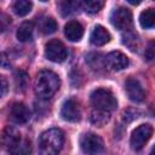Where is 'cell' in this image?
I'll use <instances>...</instances> for the list:
<instances>
[{"label":"cell","instance_id":"cell-12","mask_svg":"<svg viewBox=\"0 0 155 155\" xmlns=\"http://www.w3.org/2000/svg\"><path fill=\"white\" fill-rule=\"evenodd\" d=\"M64 35L73 42L80 41L84 35V27L78 21H69L64 25Z\"/></svg>","mask_w":155,"mask_h":155},{"label":"cell","instance_id":"cell-9","mask_svg":"<svg viewBox=\"0 0 155 155\" xmlns=\"http://www.w3.org/2000/svg\"><path fill=\"white\" fill-rule=\"evenodd\" d=\"M61 116L63 120L69 121V122H78L81 119V109L80 104L76 99L69 98L67 99L62 108H61Z\"/></svg>","mask_w":155,"mask_h":155},{"label":"cell","instance_id":"cell-3","mask_svg":"<svg viewBox=\"0 0 155 155\" xmlns=\"http://www.w3.org/2000/svg\"><path fill=\"white\" fill-rule=\"evenodd\" d=\"M91 103L96 110L111 113L117 107L114 93L107 88H97L91 93Z\"/></svg>","mask_w":155,"mask_h":155},{"label":"cell","instance_id":"cell-25","mask_svg":"<svg viewBox=\"0 0 155 155\" xmlns=\"http://www.w3.org/2000/svg\"><path fill=\"white\" fill-rule=\"evenodd\" d=\"M10 23H11V18H10L7 15L0 12V33L4 31V30L8 27Z\"/></svg>","mask_w":155,"mask_h":155},{"label":"cell","instance_id":"cell-11","mask_svg":"<svg viewBox=\"0 0 155 155\" xmlns=\"http://www.w3.org/2000/svg\"><path fill=\"white\" fill-rule=\"evenodd\" d=\"M10 116L16 124H25L30 119V111L23 103H13L10 110Z\"/></svg>","mask_w":155,"mask_h":155},{"label":"cell","instance_id":"cell-27","mask_svg":"<svg viewBox=\"0 0 155 155\" xmlns=\"http://www.w3.org/2000/svg\"><path fill=\"white\" fill-rule=\"evenodd\" d=\"M7 87H8V85H7L6 79H5L2 75H0V98H2V97L6 94Z\"/></svg>","mask_w":155,"mask_h":155},{"label":"cell","instance_id":"cell-20","mask_svg":"<svg viewBox=\"0 0 155 155\" xmlns=\"http://www.w3.org/2000/svg\"><path fill=\"white\" fill-rule=\"evenodd\" d=\"M104 6V2L101 0H86L81 2V7L87 13H97L102 7Z\"/></svg>","mask_w":155,"mask_h":155},{"label":"cell","instance_id":"cell-28","mask_svg":"<svg viewBox=\"0 0 155 155\" xmlns=\"http://www.w3.org/2000/svg\"><path fill=\"white\" fill-rule=\"evenodd\" d=\"M128 2H130V4H132V5H138L140 1H133V0H128Z\"/></svg>","mask_w":155,"mask_h":155},{"label":"cell","instance_id":"cell-2","mask_svg":"<svg viewBox=\"0 0 155 155\" xmlns=\"http://www.w3.org/2000/svg\"><path fill=\"white\" fill-rule=\"evenodd\" d=\"M64 143V133L59 128H50L39 138L40 155H58Z\"/></svg>","mask_w":155,"mask_h":155},{"label":"cell","instance_id":"cell-16","mask_svg":"<svg viewBox=\"0 0 155 155\" xmlns=\"http://www.w3.org/2000/svg\"><path fill=\"white\" fill-rule=\"evenodd\" d=\"M139 24L144 29H151L155 24V12L153 8L144 10L139 16Z\"/></svg>","mask_w":155,"mask_h":155},{"label":"cell","instance_id":"cell-4","mask_svg":"<svg viewBox=\"0 0 155 155\" xmlns=\"http://www.w3.org/2000/svg\"><path fill=\"white\" fill-rule=\"evenodd\" d=\"M80 147L85 155H101L104 151L103 139L92 132L84 133L80 137Z\"/></svg>","mask_w":155,"mask_h":155},{"label":"cell","instance_id":"cell-10","mask_svg":"<svg viewBox=\"0 0 155 155\" xmlns=\"http://www.w3.org/2000/svg\"><path fill=\"white\" fill-rule=\"evenodd\" d=\"M125 91L132 102L140 103L145 99V91L140 82L134 78H128L125 82Z\"/></svg>","mask_w":155,"mask_h":155},{"label":"cell","instance_id":"cell-13","mask_svg":"<svg viewBox=\"0 0 155 155\" xmlns=\"http://www.w3.org/2000/svg\"><path fill=\"white\" fill-rule=\"evenodd\" d=\"M8 147L10 155H30L31 154V145L28 139L18 138L15 142H12Z\"/></svg>","mask_w":155,"mask_h":155},{"label":"cell","instance_id":"cell-22","mask_svg":"<svg viewBox=\"0 0 155 155\" xmlns=\"http://www.w3.org/2000/svg\"><path fill=\"white\" fill-rule=\"evenodd\" d=\"M101 57L102 56L99 53H91L86 57V61L90 63V65L93 69H97V68L104 67V58H101Z\"/></svg>","mask_w":155,"mask_h":155},{"label":"cell","instance_id":"cell-24","mask_svg":"<svg viewBox=\"0 0 155 155\" xmlns=\"http://www.w3.org/2000/svg\"><path fill=\"white\" fill-rule=\"evenodd\" d=\"M144 57L148 61H153L154 59V57H155V44H154V41L149 42V45H148V47H147V50L144 52Z\"/></svg>","mask_w":155,"mask_h":155},{"label":"cell","instance_id":"cell-17","mask_svg":"<svg viewBox=\"0 0 155 155\" xmlns=\"http://www.w3.org/2000/svg\"><path fill=\"white\" fill-rule=\"evenodd\" d=\"M58 6L63 16H70L79 11V8L81 7V2L80 1H62L58 4Z\"/></svg>","mask_w":155,"mask_h":155},{"label":"cell","instance_id":"cell-18","mask_svg":"<svg viewBox=\"0 0 155 155\" xmlns=\"http://www.w3.org/2000/svg\"><path fill=\"white\" fill-rule=\"evenodd\" d=\"M31 7H33V4L28 0H18L13 4V11L17 16H27L30 11H31Z\"/></svg>","mask_w":155,"mask_h":155},{"label":"cell","instance_id":"cell-29","mask_svg":"<svg viewBox=\"0 0 155 155\" xmlns=\"http://www.w3.org/2000/svg\"><path fill=\"white\" fill-rule=\"evenodd\" d=\"M149 155H154V150H151V151H150V154H149Z\"/></svg>","mask_w":155,"mask_h":155},{"label":"cell","instance_id":"cell-6","mask_svg":"<svg viewBox=\"0 0 155 155\" xmlns=\"http://www.w3.org/2000/svg\"><path fill=\"white\" fill-rule=\"evenodd\" d=\"M45 56L48 61L54 63H62L68 57V51L64 44L59 40H51L46 44Z\"/></svg>","mask_w":155,"mask_h":155},{"label":"cell","instance_id":"cell-7","mask_svg":"<svg viewBox=\"0 0 155 155\" xmlns=\"http://www.w3.org/2000/svg\"><path fill=\"white\" fill-rule=\"evenodd\" d=\"M153 136V127L148 124H143L139 125L131 136V147L133 150L138 151L140 149H143V147L148 143V140L151 138Z\"/></svg>","mask_w":155,"mask_h":155},{"label":"cell","instance_id":"cell-5","mask_svg":"<svg viewBox=\"0 0 155 155\" xmlns=\"http://www.w3.org/2000/svg\"><path fill=\"white\" fill-rule=\"evenodd\" d=\"M110 22L111 24L119 29V30H125L130 31L132 29V13L128 8L126 7H117L115 8L111 15H110Z\"/></svg>","mask_w":155,"mask_h":155},{"label":"cell","instance_id":"cell-8","mask_svg":"<svg viewBox=\"0 0 155 155\" xmlns=\"http://www.w3.org/2000/svg\"><path fill=\"white\" fill-rule=\"evenodd\" d=\"M128 64H130L128 57L120 51H113L104 57V67H107L109 70L113 71L122 70L127 68Z\"/></svg>","mask_w":155,"mask_h":155},{"label":"cell","instance_id":"cell-14","mask_svg":"<svg viewBox=\"0 0 155 155\" xmlns=\"http://www.w3.org/2000/svg\"><path fill=\"white\" fill-rule=\"evenodd\" d=\"M90 41L94 46H103L110 41V34L103 25H96L91 33Z\"/></svg>","mask_w":155,"mask_h":155},{"label":"cell","instance_id":"cell-21","mask_svg":"<svg viewBox=\"0 0 155 155\" xmlns=\"http://www.w3.org/2000/svg\"><path fill=\"white\" fill-rule=\"evenodd\" d=\"M57 28H58L57 22H56V19H53L52 17L45 18V19L42 21V23H41V31H42L44 34H46V35L53 34V33L57 30Z\"/></svg>","mask_w":155,"mask_h":155},{"label":"cell","instance_id":"cell-26","mask_svg":"<svg viewBox=\"0 0 155 155\" xmlns=\"http://www.w3.org/2000/svg\"><path fill=\"white\" fill-rule=\"evenodd\" d=\"M10 65H11V62H10L7 54L5 52H1L0 53V67L7 69V68H10Z\"/></svg>","mask_w":155,"mask_h":155},{"label":"cell","instance_id":"cell-23","mask_svg":"<svg viewBox=\"0 0 155 155\" xmlns=\"http://www.w3.org/2000/svg\"><path fill=\"white\" fill-rule=\"evenodd\" d=\"M16 81H17V86H18V88L21 87L22 90H24V88H25V86H27L28 75H27L24 71H17V78H16Z\"/></svg>","mask_w":155,"mask_h":155},{"label":"cell","instance_id":"cell-1","mask_svg":"<svg viewBox=\"0 0 155 155\" xmlns=\"http://www.w3.org/2000/svg\"><path fill=\"white\" fill-rule=\"evenodd\" d=\"M61 80L52 70H41L36 75L35 93L41 99H50L59 88Z\"/></svg>","mask_w":155,"mask_h":155},{"label":"cell","instance_id":"cell-19","mask_svg":"<svg viewBox=\"0 0 155 155\" xmlns=\"http://www.w3.org/2000/svg\"><path fill=\"white\" fill-rule=\"evenodd\" d=\"M109 119H110V113L101 111V110H96V109L91 113V122L99 127L105 125L109 121Z\"/></svg>","mask_w":155,"mask_h":155},{"label":"cell","instance_id":"cell-15","mask_svg":"<svg viewBox=\"0 0 155 155\" xmlns=\"http://www.w3.org/2000/svg\"><path fill=\"white\" fill-rule=\"evenodd\" d=\"M33 34H34V23L33 22H24L18 27L16 36L19 41L25 42V41H30L33 39Z\"/></svg>","mask_w":155,"mask_h":155}]
</instances>
